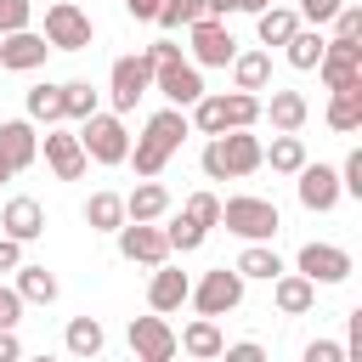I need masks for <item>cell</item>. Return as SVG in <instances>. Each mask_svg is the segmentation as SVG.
Returning a JSON list of instances; mask_svg holds the SVG:
<instances>
[{
	"mask_svg": "<svg viewBox=\"0 0 362 362\" xmlns=\"http://www.w3.org/2000/svg\"><path fill=\"white\" fill-rule=\"evenodd\" d=\"M79 147H85V158H96V164H124L130 130H124L119 113H85V119H79Z\"/></svg>",
	"mask_w": 362,
	"mask_h": 362,
	"instance_id": "5",
	"label": "cell"
},
{
	"mask_svg": "<svg viewBox=\"0 0 362 362\" xmlns=\"http://www.w3.org/2000/svg\"><path fill=\"white\" fill-rule=\"evenodd\" d=\"M187 136H192V119H187L181 107H158V113L141 124V136L130 141V153H124V158L136 164V175H158V170L181 153V141H187Z\"/></svg>",
	"mask_w": 362,
	"mask_h": 362,
	"instance_id": "1",
	"label": "cell"
},
{
	"mask_svg": "<svg viewBox=\"0 0 362 362\" xmlns=\"http://www.w3.org/2000/svg\"><path fill=\"white\" fill-rule=\"evenodd\" d=\"M232 266H238V277H260V283H272V277L283 272V260H277L272 238H255V243H243V255H238Z\"/></svg>",
	"mask_w": 362,
	"mask_h": 362,
	"instance_id": "26",
	"label": "cell"
},
{
	"mask_svg": "<svg viewBox=\"0 0 362 362\" xmlns=\"http://www.w3.org/2000/svg\"><path fill=\"white\" fill-rule=\"evenodd\" d=\"M255 119H260V96L255 90H232V96H198L192 102V130L198 136H221V130H255Z\"/></svg>",
	"mask_w": 362,
	"mask_h": 362,
	"instance_id": "3",
	"label": "cell"
},
{
	"mask_svg": "<svg viewBox=\"0 0 362 362\" xmlns=\"http://www.w3.org/2000/svg\"><path fill=\"white\" fill-rule=\"evenodd\" d=\"M221 317H198V322H187L181 334H175V351H187V356H221Z\"/></svg>",
	"mask_w": 362,
	"mask_h": 362,
	"instance_id": "23",
	"label": "cell"
},
{
	"mask_svg": "<svg viewBox=\"0 0 362 362\" xmlns=\"http://www.w3.org/2000/svg\"><path fill=\"white\" fill-rule=\"evenodd\" d=\"M45 164H51V175H57V181H79L90 158H85L79 136H68V130H45Z\"/></svg>",
	"mask_w": 362,
	"mask_h": 362,
	"instance_id": "18",
	"label": "cell"
},
{
	"mask_svg": "<svg viewBox=\"0 0 362 362\" xmlns=\"http://www.w3.org/2000/svg\"><path fill=\"white\" fill-rule=\"evenodd\" d=\"M141 57H147V68H164L170 57H181V45H175V40H153V45L141 51Z\"/></svg>",
	"mask_w": 362,
	"mask_h": 362,
	"instance_id": "44",
	"label": "cell"
},
{
	"mask_svg": "<svg viewBox=\"0 0 362 362\" xmlns=\"http://www.w3.org/2000/svg\"><path fill=\"white\" fill-rule=\"evenodd\" d=\"M294 28H300V11L283 6V0H272L266 11H255V34H260V45H283Z\"/></svg>",
	"mask_w": 362,
	"mask_h": 362,
	"instance_id": "24",
	"label": "cell"
},
{
	"mask_svg": "<svg viewBox=\"0 0 362 362\" xmlns=\"http://www.w3.org/2000/svg\"><path fill=\"white\" fill-rule=\"evenodd\" d=\"M181 215H192L198 226H215V221H221V198H215V192H187Z\"/></svg>",
	"mask_w": 362,
	"mask_h": 362,
	"instance_id": "38",
	"label": "cell"
},
{
	"mask_svg": "<svg viewBox=\"0 0 362 362\" xmlns=\"http://www.w3.org/2000/svg\"><path fill=\"white\" fill-rule=\"evenodd\" d=\"M187 300L198 305V317H226V311H238V305H243V277H238V266H209V272L192 283Z\"/></svg>",
	"mask_w": 362,
	"mask_h": 362,
	"instance_id": "6",
	"label": "cell"
},
{
	"mask_svg": "<svg viewBox=\"0 0 362 362\" xmlns=\"http://www.w3.org/2000/svg\"><path fill=\"white\" fill-rule=\"evenodd\" d=\"M187 51H192L198 68H226V62L238 57V40H232V28H226L221 17H198V23L187 28Z\"/></svg>",
	"mask_w": 362,
	"mask_h": 362,
	"instance_id": "8",
	"label": "cell"
},
{
	"mask_svg": "<svg viewBox=\"0 0 362 362\" xmlns=\"http://www.w3.org/2000/svg\"><path fill=\"white\" fill-rule=\"evenodd\" d=\"M328 23H334V40H362V11H356V6L339 0V11H334Z\"/></svg>",
	"mask_w": 362,
	"mask_h": 362,
	"instance_id": "39",
	"label": "cell"
},
{
	"mask_svg": "<svg viewBox=\"0 0 362 362\" xmlns=\"http://www.w3.org/2000/svg\"><path fill=\"white\" fill-rule=\"evenodd\" d=\"M317 74L328 90L339 85H362V40H328L322 57H317Z\"/></svg>",
	"mask_w": 362,
	"mask_h": 362,
	"instance_id": "11",
	"label": "cell"
},
{
	"mask_svg": "<svg viewBox=\"0 0 362 362\" xmlns=\"http://www.w3.org/2000/svg\"><path fill=\"white\" fill-rule=\"evenodd\" d=\"M260 113L272 119V130H300L305 113H311V102L300 90H272V102H260Z\"/></svg>",
	"mask_w": 362,
	"mask_h": 362,
	"instance_id": "25",
	"label": "cell"
},
{
	"mask_svg": "<svg viewBox=\"0 0 362 362\" xmlns=\"http://www.w3.org/2000/svg\"><path fill=\"white\" fill-rule=\"evenodd\" d=\"M0 226H6V238H17V243H34V238L45 232V209H40V198H6V209H0Z\"/></svg>",
	"mask_w": 362,
	"mask_h": 362,
	"instance_id": "21",
	"label": "cell"
},
{
	"mask_svg": "<svg viewBox=\"0 0 362 362\" xmlns=\"http://www.w3.org/2000/svg\"><path fill=\"white\" fill-rule=\"evenodd\" d=\"M153 90H164V96H170V107H192V102L204 96V74H198V62L170 57L164 68H153Z\"/></svg>",
	"mask_w": 362,
	"mask_h": 362,
	"instance_id": "12",
	"label": "cell"
},
{
	"mask_svg": "<svg viewBox=\"0 0 362 362\" xmlns=\"http://www.w3.org/2000/svg\"><path fill=\"white\" fill-rule=\"evenodd\" d=\"M226 68H232V85L238 90H266L272 85V57L266 51H238Z\"/></svg>",
	"mask_w": 362,
	"mask_h": 362,
	"instance_id": "27",
	"label": "cell"
},
{
	"mask_svg": "<svg viewBox=\"0 0 362 362\" xmlns=\"http://www.w3.org/2000/svg\"><path fill=\"white\" fill-rule=\"evenodd\" d=\"M339 356H345V351L328 345V339H311V345H305V362H339Z\"/></svg>",
	"mask_w": 362,
	"mask_h": 362,
	"instance_id": "46",
	"label": "cell"
},
{
	"mask_svg": "<svg viewBox=\"0 0 362 362\" xmlns=\"http://www.w3.org/2000/svg\"><path fill=\"white\" fill-rule=\"evenodd\" d=\"M0 158L11 164V175L28 170V164L40 158V136H34L28 119H6V124H0Z\"/></svg>",
	"mask_w": 362,
	"mask_h": 362,
	"instance_id": "20",
	"label": "cell"
},
{
	"mask_svg": "<svg viewBox=\"0 0 362 362\" xmlns=\"http://www.w3.org/2000/svg\"><path fill=\"white\" fill-rule=\"evenodd\" d=\"M11 288L23 294V305H28V300H34V305H51V300H57V277H51L45 266H28V260L17 266V283H11Z\"/></svg>",
	"mask_w": 362,
	"mask_h": 362,
	"instance_id": "29",
	"label": "cell"
},
{
	"mask_svg": "<svg viewBox=\"0 0 362 362\" xmlns=\"http://www.w3.org/2000/svg\"><path fill=\"white\" fill-rule=\"evenodd\" d=\"M170 215V187H158L153 175L136 181V192L124 198V221H164Z\"/></svg>",
	"mask_w": 362,
	"mask_h": 362,
	"instance_id": "22",
	"label": "cell"
},
{
	"mask_svg": "<svg viewBox=\"0 0 362 362\" xmlns=\"http://www.w3.org/2000/svg\"><path fill=\"white\" fill-rule=\"evenodd\" d=\"M260 164H272L277 175H294V170L305 164V141H300L294 130H277L272 147H260Z\"/></svg>",
	"mask_w": 362,
	"mask_h": 362,
	"instance_id": "28",
	"label": "cell"
},
{
	"mask_svg": "<svg viewBox=\"0 0 362 362\" xmlns=\"http://www.w3.org/2000/svg\"><path fill=\"white\" fill-rule=\"evenodd\" d=\"M198 17H209L204 0H158V17H153V23H164V28H192Z\"/></svg>",
	"mask_w": 362,
	"mask_h": 362,
	"instance_id": "35",
	"label": "cell"
},
{
	"mask_svg": "<svg viewBox=\"0 0 362 362\" xmlns=\"http://www.w3.org/2000/svg\"><path fill=\"white\" fill-rule=\"evenodd\" d=\"M283 45H288V62H294V68H317V57H322V45H328V40H322V28L300 23V28H294Z\"/></svg>",
	"mask_w": 362,
	"mask_h": 362,
	"instance_id": "32",
	"label": "cell"
},
{
	"mask_svg": "<svg viewBox=\"0 0 362 362\" xmlns=\"http://www.w3.org/2000/svg\"><path fill=\"white\" fill-rule=\"evenodd\" d=\"M221 356H226V362H260L266 351H260L255 339H243V345H221Z\"/></svg>",
	"mask_w": 362,
	"mask_h": 362,
	"instance_id": "45",
	"label": "cell"
},
{
	"mask_svg": "<svg viewBox=\"0 0 362 362\" xmlns=\"http://www.w3.org/2000/svg\"><path fill=\"white\" fill-rule=\"evenodd\" d=\"M204 232H209V226H198L192 215H170V226H164V238H170V255H192V249L204 243Z\"/></svg>",
	"mask_w": 362,
	"mask_h": 362,
	"instance_id": "34",
	"label": "cell"
},
{
	"mask_svg": "<svg viewBox=\"0 0 362 362\" xmlns=\"http://www.w3.org/2000/svg\"><path fill=\"white\" fill-rule=\"evenodd\" d=\"M294 272H305L311 283H345L351 277V255L339 243H305L300 260H294Z\"/></svg>",
	"mask_w": 362,
	"mask_h": 362,
	"instance_id": "14",
	"label": "cell"
},
{
	"mask_svg": "<svg viewBox=\"0 0 362 362\" xmlns=\"http://www.w3.org/2000/svg\"><path fill=\"white\" fill-rule=\"evenodd\" d=\"M23 107H28L34 124H57V119H62V85H34V90L23 96Z\"/></svg>",
	"mask_w": 362,
	"mask_h": 362,
	"instance_id": "33",
	"label": "cell"
},
{
	"mask_svg": "<svg viewBox=\"0 0 362 362\" xmlns=\"http://www.w3.org/2000/svg\"><path fill=\"white\" fill-rule=\"evenodd\" d=\"M17 322H23V294L0 283V328H17Z\"/></svg>",
	"mask_w": 362,
	"mask_h": 362,
	"instance_id": "41",
	"label": "cell"
},
{
	"mask_svg": "<svg viewBox=\"0 0 362 362\" xmlns=\"http://www.w3.org/2000/svg\"><path fill=\"white\" fill-rule=\"evenodd\" d=\"M334 11H339V0H300V17H305L311 28H322Z\"/></svg>",
	"mask_w": 362,
	"mask_h": 362,
	"instance_id": "43",
	"label": "cell"
},
{
	"mask_svg": "<svg viewBox=\"0 0 362 362\" xmlns=\"http://www.w3.org/2000/svg\"><path fill=\"white\" fill-rule=\"evenodd\" d=\"M0 181H11V164H6V158H0Z\"/></svg>",
	"mask_w": 362,
	"mask_h": 362,
	"instance_id": "52",
	"label": "cell"
},
{
	"mask_svg": "<svg viewBox=\"0 0 362 362\" xmlns=\"http://www.w3.org/2000/svg\"><path fill=\"white\" fill-rule=\"evenodd\" d=\"M345 356H362V305L351 311V345H345Z\"/></svg>",
	"mask_w": 362,
	"mask_h": 362,
	"instance_id": "49",
	"label": "cell"
},
{
	"mask_svg": "<svg viewBox=\"0 0 362 362\" xmlns=\"http://www.w3.org/2000/svg\"><path fill=\"white\" fill-rule=\"evenodd\" d=\"M147 90H153V68H147V57H141V51H136V57H119L113 74H107V102H113V113H130Z\"/></svg>",
	"mask_w": 362,
	"mask_h": 362,
	"instance_id": "9",
	"label": "cell"
},
{
	"mask_svg": "<svg viewBox=\"0 0 362 362\" xmlns=\"http://www.w3.org/2000/svg\"><path fill=\"white\" fill-rule=\"evenodd\" d=\"M119 255L141 260V266H158V260H170V238H164L158 221H119Z\"/></svg>",
	"mask_w": 362,
	"mask_h": 362,
	"instance_id": "10",
	"label": "cell"
},
{
	"mask_svg": "<svg viewBox=\"0 0 362 362\" xmlns=\"http://www.w3.org/2000/svg\"><path fill=\"white\" fill-rule=\"evenodd\" d=\"M130 351L141 362H170L175 356V328L153 311V317H130Z\"/></svg>",
	"mask_w": 362,
	"mask_h": 362,
	"instance_id": "13",
	"label": "cell"
},
{
	"mask_svg": "<svg viewBox=\"0 0 362 362\" xmlns=\"http://www.w3.org/2000/svg\"><path fill=\"white\" fill-rule=\"evenodd\" d=\"M294 187H300V204L305 209H334L339 204V170H328V164H300L294 170Z\"/></svg>",
	"mask_w": 362,
	"mask_h": 362,
	"instance_id": "16",
	"label": "cell"
},
{
	"mask_svg": "<svg viewBox=\"0 0 362 362\" xmlns=\"http://www.w3.org/2000/svg\"><path fill=\"white\" fill-rule=\"evenodd\" d=\"M85 113H96V90L85 79H68L62 85V119H85Z\"/></svg>",
	"mask_w": 362,
	"mask_h": 362,
	"instance_id": "37",
	"label": "cell"
},
{
	"mask_svg": "<svg viewBox=\"0 0 362 362\" xmlns=\"http://www.w3.org/2000/svg\"><path fill=\"white\" fill-rule=\"evenodd\" d=\"M45 45L51 51H85L90 45V17L79 11V0H51L45 6Z\"/></svg>",
	"mask_w": 362,
	"mask_h": 362,
	"instance_id": "7",
	"label": "cell"
},
{
	"mask_svg": "<svg viewBox=\"0 0 362 362\" xmlns=\"http://www.w3.org/2000/svg\"><path fill=\"white\" fill-rule=\"evenodd\" d=\"M119 221H124V198H119V192H90L85 226H90V232H119Z\"/></svg>",
	"mask_w": 362,
	"mask_h": 362,
	"instance_id": "31",
	"label": "cell"
},
{
	"mask_svg": "<svg viewBox=\"0 0 362 362\" xmlns=\"http://www.w3.org/2000/svg\"><path fill=\"white\" fill-rule=\"evenodd\" d=\"M339 192L362 198V153H351V158H345V170H339Z\"/></svg>",
	"mask_w": 362,
	"mask_h": 362,
	"instance_id": "42",
	"label": "cell"
},
{
	"mask_svg": "<svg viewBox=\"0 0 362 362\" xmlns=\"http://www.w3.org/2000/svg\"><path fill=\"white\" fill-rule=\"evenodd\" d=\"M328 124L334 130H356L362 124V85H339L328 96Z\"/></svg>",
	"mask_w": 362,
	"mask_h": 362,
	"instance_id": "30",
	"label": "cell"
},
{
	"mask_svg": "<svg viewBox=\"0 0 362 362\" xmlns=\"http://www.w3.org/2000/svg\"><path fill=\"white\" fill-rule=\"evenodd\" d=\"M187 294H192V277H187L181 266L158 260V266H153V283H147V305H153L158 317H170V311L187 305Z\"/></svg>",
	"mask_w": 362,
	"mask_h": 362,
	"instance_id": "15",
	"label": "cell"
},
{
	"mask_svg": "<svg viewBox=\"0 0 362 362\" xmlns=\"http://www.w3.org/2000/svg\"><path fill=\"white\" fill-rule=\"evenodd\" d=\"M68 351L74 356H96L102 351V322L96 317H74L68 322Z\"/></svg>",
	"mask_w": 362,
	"mask_h": 362,
	"instance_id": "36",
	"label": "cell"
},
{
	"mask_svg": "<svg viewBox=\"0 0 362 362\" xmlns=\"http://www.w3.org/2000/svg\"><path fill=\"white\" fill-rule=\"evenodd\" d=\"M124 11H130L136 23H153V17H158V0H124Z\"/></svg>",
	"mask_w": 362,
	"mask_h": 362,
	"instance_id": "48",
	"label": "cell"
},
{
	"mask_svg": "<svg viewBox=\"0 0 362 362\" xmlns=\"http://www.w3.org/2000/svg\"><path fill=\"white\" fill-rule=\"evenodd\" d=\"M45 34H34V28H11L6 40H0V74H28V68H40L45 62Z\"/></svg>",
	"mask_w": 362,
	"mask_h": 362,
	"instance_id": "17",
	"label": "cell"
},
{
	"mask_svg": "<svg viewBox=\"0 0 362 362\" xmlns=\"http://www.w3.org/2000/svg\"><path fill=\"white\" fill-rule=\"evenodd\" d=\"M23 266V243L17 238H0V272H17Z\"/></svg>",
	"mask_w": 362,
	"mask_h": 362,
	"instance_id": "47",
	"label": "cell"
},
{
	"mask_svg": "<svg viewBox=\"0 0 362 362\" xmlns=\"http://www.w3.org/2000/svg\"><path fill=\"white\" fill-rule=\"evenodd\" d=\"M23 356V345H17V334L11 328H0V362H17Z\"/></svg>",
	"mask_w": 362,
	"mask_h": 362,
	"instance_id": "50",
	"label": "cell"
},
{
	"mask_svg": "<svg viewBox=\"0 0 362 362\" xmlns=\"http://www.w3.org/2000/svg\"><path fill=\"white\" fill-rule=\"evenodd\" d=\"M215 226H226V232H238L243 243H255V238H277V226H283V215H277V204L272 198H221V221Z\"/></svg>",
	"mask_w": 362,
	"mask_h": 362,
	"instance_id": "4",
	"label": "cell"
},
{
	"mask_svg": "<svg viewBox=\"0 0 362 362\" xmlns=\"http://www.w3.org/2000/svg\"><path fill=\"white\" fill-rule=\"evenodd\" d=\"M204 6H209V17H232L238 11V0H204Z\"/></svg>",
	"mask_w": 362,
	"mask_h": 362,
	"instance_id": "51",
	"label": "cell"
},
{
	"mask_svg": "<svg viewBox=\"0 0 362 362\" xmlns=\"http://www.w3.org/2000/svg\"><path fill=\"white\" fill-rule=\"evenodd\" d=\"M255 170H260V136H249V124L204 141V175L209 181H243Z\"/></svg>",
	"mask_w": 362,
	"mask_h": 362,
	"instance_id": "2",
	"label": "cell"
},
{
	"mask_svg": "<svg viewBox=\"0 0 362 362\" xmlns=\"http://www.w3.org/2000/svg\"><path fill=\"white\" fill-rule=\"evenodd\" d=\"M28 17H34V0H0V34L28 28Z\"/></svg>",
	"mask_w": 362,
	"mask_h": 362,
	"instance_id": "40",
	"label": "cell"
},
{
	"mask_svg": "<svg viewBox=\"0 0 362 362\" xmlns=\"http://www.w3.org/2000/svg\"><path fill=\"white\" fill-rule=\"evenodd\" d=\"M272 300H277L283 317H305V311L317 305V283H311L305 272H277V277H272Z\"/></svg>",
	"mask_w": 362,
	"mask_h": 362,
	"instance_id": "19",
	"label": "cell"
}]
</instances>
